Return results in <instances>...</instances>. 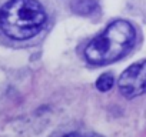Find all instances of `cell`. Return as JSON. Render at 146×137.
I'll list each match as a JSON object with an SVG mask.
<instances>
[{"label": "cell", "instance_id": "6da1fadb", "mask_svg": "<svg viewBox=\"0 0 146 137\" xmlns=\"http://www.w3.org/2000/svg\"><path fill=\"white\" fill-rule=\"evenodd\" d=\"M46 24L43 6L36 0H9L0 9V29L15 40L36 36Z\"/></svg>", "mask_w": 146, "mask_h": 137}, {"label": "cell", "instance_id": "7a4b0ae2", "mask_svg": "<svg viewBox=\"0 0 146 137\" xmlns=\"http://www.w3.org/2000/svg\"><path fill=\"white\" fill-rule=\"evenodd\" d=\"M135 37L136 32L129 22L116 20L86 46L85 57L96 66L113 63L132 47Z\"/></svg>", "mask_w": 146, "mask_h": 137}, {"label": "cell", "instance_id": "3957f363", "mask_svg": "<svg viewBox=\"0 0 146 137\" xmlns=\"http://www.w3.org/2000/svg\"><path fill=\"white\" fill-rule=\"evenodd\" d=\"M120 93L127 97L133 99L146 93V60L139 61L127 67L122 73L117 82Z\"/></svg>", "mask_w": 146, "mask_h": 137}, {"label": "cell", "instance_id": "277c9868", "mask_svg": "<svg viewBox=\"0 0 146 137\" xmlns=\"http://www.w3.org/2000/svg\"><path fill=\"white\" fill-rule=\"evenodd\" d=\"M72 9L79 14L89 16L99 9V5L96 0H73Z\"/></svg>", "mask_w": 146, "mask_h": 137}, {"label": "cell", "instance_id": "5b68a950", "mask_svg": "<svg viewBox=\"0 0 146 137\" xmlns=\"http://www.w3.org/2000/svg\"><path fill=\"white\" fill-rule=\"evenodd\" d=\"M113 83H115V77H113L110 73H105V74H102V76L98 79L96 87H98V90H100V92H109V90L113 87Z\"/></svg>", "mask_w": 146, "mask_h": 137}, {"label": "cell", "instance_id": "8992f818", "mask_svg": "<svg viewBox=\"0 0 146 137\" xmlns=\"http://www.w3.org/2000/svg\"><path fill=\"white\" fill-rule=\"evenodd\" d=\"M64 137H96L93 134H83V133H69Z\"/></svg>", "mask_w": 146, "mask_h": 137}]
</instances>
